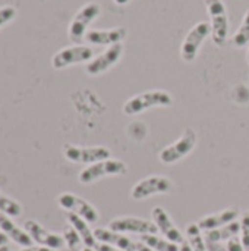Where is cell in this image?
I'll return each mask as SVG.
<instances>
[{
    "mask_svg": "<svg viewBox=\"0 0 249 251\" xmlns=\"http://www.w3.org/2000/svg\"><path fill=\"white\" fill-rule=\"evenodd\" d=\"M0 229L1 232H4L15 244L21 246V247H31L32 246V238L28 235L26 231L21 229L19 226H16L7 215L0 213Z\"/></svg>",
    "mask_w": 249,
    "mask_h": 251,
    "instance_id": "18",
    "label": "cell"
},
{
    "mask_svg": "<svg viewBox=\"0 0 249 251\" xmlns=\"http://www.w3.org/2000/svg\"><path fill=\"white\" fill-rule=\"evenodd\" d=\"M94 235H95V240H97L98 243H104V244L113 246V247L120 249V250L123 251L138 250V244H139V243H135V241H132L129 237H126L125 234L112 231V229H109V228H97V229L94 231Z\"/></svg>",
    "mask_w": 249,
    "mask_h": 251,
    "instance_id": "17",
    "label": "cell"
},
{
    "mask_svg": "<svg viewBox=\"0 0 249 251\" xmlns=\"http://www.w3.org/2000/svg\"><path fill=\"white\" fill-rule=\"evenodd\" d=\"M173 104V97L166 90H148L128 99L123 104V113L128 116H135L144 113L154 107H170Z\"/></svg>",
    "mask_w": 249,
    "mask_h": 251,
    "instance_id": "1",
    "label": "cell"
},
{
    "mask_svg": "<svg viewBox=\"0 0 249 251\" xmlns=\"http://www.w3.org/2000/svg\"><path fill=\"white\" fill-rule=\"evenodd\" d=\"M227 251H247L244 249V246H242V243H241V240L236 237V238H232L230 241H227Z\"/></svg>",
    "mask_w": 249,
    "mask_h": 251,
    "instance_id": "28",
    "label": "cell"
},
{
    "mask_svg": "<svg viewBox=\"0 0 249 251\" xmlns=\"http://www.w3.org/2000/svg\"><path fill=\"white\" fill-rule=\"evenodd\" d=\"M126 174H128V165L123 160L107 159V160H101V162L87 166L79 174L78 179L81 184L88 185L106 176H123Z\"/></svg>",
    "mask_w": 249,
    "mask_h": 251,
    "instance_id": "4",
    "label": "cell"
},
{
    "mask_svg": "<svg viewBox=\"0 0 249 251\" xmlns=\"http://www.w3.org/2000/svg\"><path fill=\"white\" fill-rule=\"evenodd\" d=\"M241 243L244 249L249 251V213H244L241 218Z\"/></svg>",
    "mask_w": 249,
    "mask_h": 251,
    "instance_id": "26",
    "label": "cell"
},
{
    "mask_svg": "<svg viewBox=\"0 0 249 251\" xmlns=\"http://www.w3.org/2000/svg\"><path fill=\"white\" fill-rule=\"evenodd\" d=\"M23 228L28 232V235L32 238V241L40 244L41 247H47V249H51V250H60L66 244L63 235L50 232L48 229H45L44 226H41L35 221H26Z\"/></svg>",
    "mask_w": 249,
    "mask_h": 251,
    "instance_id": "14",
    "label": "cell"
},
{
    "mask_svg": "<svg viewBox=\"0 0 249 251\" xmlns=\"http://www.w3.org/2000/svg\"><path fill=\"white\" fill-rule=\"evenodd\" d=\"M63 156L72 162L79 165H92L101 160H107L112 156L110 149L104 146H94V147H81L73 144L63 146Z\"/></svg>",
    "mask_w": 249,
    "mask_h": 251,
    "instance_id": "8",
    "label": "cell"
},
{
    "mask_svg": "<svg viewBox=\"0 0 249 251\" xmlns=\"http://www.w3.org/2000/svg\"><path fill=\"white\" fill-rule=\"evenodd\" d=\"M21 251H56V250H51V249H47V247H26V249H23V250Z\"/></svg>",
    "mask_w": 249,
    "mask_h": 251,
    "instance_id": "31",
    "label": "cell"
},
{
    "mask_svg": "<svg viewBox=\"0 0 249 251\" xmlns=\"http://www.w3.org/2000/svg\"><path fill=\"white\" fill-rule=\"evenodd\" d=\"M197 141H198V135L195 129L186 128L175 143L169 144L158 153L160 162L164 165H175L183 160L194 151V149L197 147Z\"/></svg>",
    "mask_w": 249,
    "mask_h": 251,
    "instance_id": "2",
    "label": "cell"
},
{
    "mask_svg": "<svg viewBox=\"0 0 249 251\" xmlns=\"http://www.w3.org/2000/svg\"><path fill=\"white\" fill-rule=\"evenodd\" d=\"M201 232L203 231L200 229L198 224H189L185 229L186 241L189 243L192 251H208L207 244H205V238Z\"/></svg>",
    "mask_w": 249,
    "mask_h": 251,
    "instance_id": "22",
    "label": "cell"
},
{
    "mask_svg": "<svg viewBox=\"0 0 249 251\" xmlns=\"http://www.w3.org/2000/svg\"><path fill=\"white\" fill-rule=\"evenodd\" d=\"M241 212L239 209L236 207H229V209H225V210H220L217 213H213V215H207L204 218H201L197 224L200 226L201 231L207 232V231H213V229H217V228H222L225 225H229L235 221H238Z\"/></svg>",
    "mask_w": 249,
    "mask_h": 251,
    "instance_id": "16",
    "label": "cell"
},
{
    "mask_svg": "<svg viewBox=\"0 0 249 251\" xmlns=\"http://www.w3.org/2000/svg\"><path fill=\"white\" fill-rule=\"evenodd\" d=\"M0 251H10V250H9V247H7V246H3V247H0Z\"/></svg>",
    "mask_w": 249,
    "mask_h": 251,
    "instance_id": "36",
    "label": "cell"
},
{
    "mask_svg": "<svg viewBox=\"0 0 249 251\" xmlns=\"http://www.w3.org/2000/svg\"><path fill=\"white\" fill-rule=\"evenodd\" d=\"M116 4H119V6H125V4H128L129 1H132V0H113Z\"/></svg>",
    "mask_w": 249,
    "mask_h": 251,
    "instance_id": "35",
    "label": "cell"
},
{
    "mask_svg": "<svg viewBox=\"0 0 249 251\" xmlns=\"http://www.w3.org/2000/svg\"><path fill=\"white\" fill-rule=\"evenodd\" d=\"M123 51H125L123 43L109 46L103 53H100L98 56H95L92 60H90L87 63V68H85L87 74L91 76H97V75L107 72L110 68H113L122 59Z\"/></svg>",
    "mask_w": 249,
    "mask_h": 251,
    "instance_id": "12",
    "label": "cell"
},
{
    "mask_svg": "<svg viewBox=\"0 0 249 251\" xmlns=\"http://www.w3.org/2000/svg\"><path fill=\"white\" fill-rule=\"evenodd\" d=\"M248 62H249V50H248Z\"/></svg>",
    "mask_w": 249,
    "mask_h": 251,
    "instance_id": "37",
    "label": "cell"
},
{
    "mask_svg": "<svg viewBox=\"0 0 249 251\" xmlns=\"http://www.w3.org/2000/svg\"><path fill=\"white\" fill-rule=\"evenodd\" d=\"M232 44L236 49H242L249 44V9L245 12L244 19L238 28V31L232 37Z\"/></svg>",
    "mask_w": 249,
    "mask_h": 251,
    "instance_id": "23",
    "label": "cell"
},
{
    "mask_svg": "<svg viewBox=\"0 0 249 251\" xmlns=\"http://www.w3.org/2000/svg\"><path fill=\"white\" fill-rule=\"evenodd\" d=\"M151 218H153V222L154 225L157 226V231L169 241L181 246L186 238L183 235V232L175 225V222L172 221L170 215L160 206L154 207L151 210Z\"/></svg>",
    "mask_w": 249,
    "mask_h": 251,
    "instance_id": "13",
    "label": "cell"
},
{
    "mask_svg": "<svg viewBox=\"0 0 249 251\" xmlns=\"http://www.w3.org/2000/svg\"><path fill=\"white\" fill-rule=\"evenodd\" d=\"M109 229L120 232V234H136V235H147V234H157V226L153 221H147L142 218L135 216H120L110 221Z\"/></svg>",
    "mask_w": 249,
    "mask_h": 251,
    "instance_id": "11",
    "label": "cell"
},
{
    "mask_svg": "<svg viewBox=\"0 0 249 251\" xmlns=\"http://www.w3.org/2000/svg\"><path fill=\"white\" fill-rule=\"evenodd\" d=\"M101 7L98 3L95 1H90L87 4H84L72 18L70 24H69V29H68V35L70 38V41L79 44L85 40V35L88 32V26L100 16Z\"/></svg>",
    "mask_w": 249,
    "mask_h": 251,
    "instance_id": "5",
    "label": "cell"
},
{
    "mask_svg": "<svg viewBox=\"0 0 249 251\" xmlns=\"http://www.w3.org/2000/svg\"><path fill=\"white\" fill-rule=\"evenodd\" d=\"M63 238H65V243H66V246L69 247L70 251H84L87 249V246L84 244L82 238L79 237V234L72 226H68L65 229Z\"/></svg>",
    "mask_w": 249,
    "mask_h": 251,
    "instance_id": "25",
    "label": "cell"
},
{
    "mask_svg": "<svg viewBox=\"0 0 249 251\" xmlns=\"http://www.w3.org/2000/svg\"><path fill=\"white\" fill-rule=\"evenodd\" d=\"M141 243L154 251H179V246L166 240L164 237H158L157 234L141 235Z\"/></svg>",
    "mask_w": 249,
    "mask_h": 251,
    "instance_id": "21",
    "label": "cell"
},
{
    "mask_svg": "<svg viewBox=\"0 0 249 251\" xmlns=\"http://www.w3.org/2000/svg\"><path fill=\"white\" fill-rule=\"evenodd\" d=\"M57 201H59V206L62 209L82 218L88 224H97L98 219H100V215H98L97 209L91 203H88L87 200H84L82 197H79L76 194L63 193V194L59 196Z\"/></svg>",
    "mask_w": 249,
    "mask_h": 251,
    "instance_id": "9",
    "label": "cell"
},
{
    "mask_svg": "<svg viewBox=\"0 0 249 251\" xmlns=\"http://www.w3.org/2000/svg\"><path fill=\"white\" fill-rule=\"evenodd\" d=\"M173 191V181L164 175H150L138 181L131 190V197L135 201H144L153 196L169 194Z\"/></svg>",
    "mask_w": 249,
    "mask_h": 251,
    "instance_id": "6",
    "label": "cell"
},
{
    "mask_svg": "<svg viewBox=\"0 0 249 251\" xmlns=\"http://www.w3.org/2000/svg\"><path fill=\"white\" fill-rule=\"evenodd\" d=\"M0 212L7 215L9 218H18L22 213V207L18 201H15L13 199L4 196L0 191Z\"/></svg>",
    "mask_w": 249,
    "mask_h": 251,
    "instance_id": "24",
    "label": "cell"
},
{
    "mask_svg": "<svg viewBox=\"0 0 249 251\" xmlns=\"http://www.w3.org/2000/svg\"><path fill=\"white\" fill-rule=\"evenodd\" d=\"M204 4L210 16L213 43L217 47H223L229 35V18L226 4L223 0H204Z\"/></svg>",
    "mask_w": 249,
    "mask_h": 251,
    "instance_id": "3",
    "label": "cell"
},
{
    "mask_svg": "<svg viewBox=\"0 0 249 251\" xmlns=\"http://www.w3.org/2000/svg\"><path fill=\"white\" fill-rule=\"evenodd\" d=\"M208 251H227V246L223 243H205Z\"/></svg>",
    "mask_w": 249,
    "mask_h": 251,
    "instance_id": "29",
    "label": "cell"
},
{
    "mask_svg": "<svg viewBox=\"0 0 249 251\" xmlns=\"http://www.w3.org/2000/svg\"><path fill=\"white\" fill-rule=\"evenodd\" d=\"M92 59H94V50L90 46L76 44V46H70V47H65L59 50L51 59V66L60 71L76 63L90 62Z\"/></svg>",
    "mask_w": 249,
    "mask_h": 251,
    "instance_id": "10",
    "label": "cell"
},
{
    "mask_svg": "<svg viewBox=\"0 0 249 251\" xmlns=\"http://www.w3.org/2000/svg\"><path fill=\"white\" fill-rule=\"evenodd\" d=\"M7 240H9V237L4 232H0V247L6 246L7 244Z\"/></svg>",
    "mask_w": 249,
    "mask_h": 251,
    "instance_id": "33",
    "label": "cell"
},
{
    "mask_svg": "<svg viewBox=\"0 0 249 251\" xmlns=\"http://www.w3.org/2000/svg\"><path fill=\"white\" fill-rule=\"evenodd\" d=\"M95 251H123L120 250V249H116V247H113V246H109V244H104V243H98L97 246H95Z\"/></svg>",
    "mask_w": 249,
    "mask_h": 251,
    "instance_id": "30",
    "label": "cell"
},
{
    "mask_svg": "<svg viewBox=\"0 0 249 251\" xmlns=\"http://www.w3.org/2000/svg\"><path fill=\"white\" fill-rule=\"evenodd\" d=\"M211 35V25L207 21L197 22L185 35L181 44V57L183 62H194L203 43Z\"/></svg>",
    "mask_w": 249,
    "mask_h": 251,
    "instance_id": "7",
    "label": "cell"
},
{
    "mask_svg": "<svg viewBox=\"0 0 249 251\" xmlns=\"http://www.w3.org/2000/svg\"><path fill=\"white\" fill-rule=\"evenodd\" d=\"M68 222L69 225L79 234V237L82 238L84 244L90 249H95V246L98 244V241L95 240L94 231L90 229V224L87 221H84L82 218L73 215V213H68Z\"/></svg>",
    "mask_w": 249,
    "mask_h": 251,
    "instance_id": "20",
    "label": "cell"
},
{
    "mask_svg": "<svg viewBox=\"0 0 249 251\" xmlns=\"http://www.w3.org/2000/svg\"><path fill=\"white\" fill-rule=\"evenodd\" d=\"M179 251H192V249H191V246H189V243L185 240L181 246H179Z\"/></svg>",
    "mask_w": 249,
    "mask_h": 251,
    "instance_id": "32",
    "label": "cell"
},
{
    "mask_svg": "<svg viewBox=\"0 0 249 251\" xmlns=\"http://www.w3.org/2000/svg\"><path fill=\"white\" fill-rule=\"evenodd\" d=\"M239 234H241V222L235 221L222 228L207 231L204 238H205V243H227L232 238H236Z\"/></svg>",
    "mask_w": 249,
    "mask_h": 251,
    "instance_id": "19",
    "label": "cell"
},
{
    "mask_svg": "<svg viewBox=\"0 0 249 251\" xmlns=\"http://www.w3.org/2000/svg\"><path fill=\"white\" fill-rule=\"evenodd\" d=\"M136 251H154V250H151L150 247H147L144 243H139V244H138V250Z\"/></svg>",
    "mask_w": 249,
    "mask_h": 251,
    "instance_id": "34",
    "label": "cell"
},
{
    "mask_svg": "<svg viewBox=\"0 0 249 251\" xmlns=\"http://www.w3.org/2000/svg\"><path fill=\"white\" fill-rule=\"evenodd\" d=\"M15 16H16V9L13 6L0 7V28L4 26L6 24H9L10 21H13Z\"/></svg>",
    "mask_w": 249,
    "mask_h": 251,
    "instance_id": "27",
    "label": "cell"
},
{
    "mask_svg": "<svg viewBox=\"0 0 249 251\" xmlns=\"http://www.w3.org/2000/svg\"><path fill=\"white\" fill-rule=\"evenodd\" d=\"M128 31L123 26H114L110 29H90L85 35V41L92 46H113L123 43Z\"/></svg>",
    "mask_w": 249,
    "mask_h": 251,
    "instance_id": "15",
    "label": "cell"
}]
</instances>
